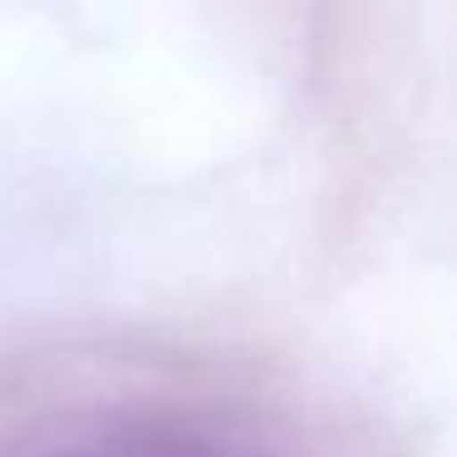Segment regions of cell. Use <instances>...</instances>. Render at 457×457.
<instances>
[{
	"mask_svg": "<svg viewBox=\"0 0 457 457\" xmlns=\"http://www.w3.org/2000/svg\"><path fill=\"white\" fill-rule=\"evenodd\" d=\"M0 457H270L246 437L217 433L178 413L89 408L54 413L0 443Z\"/></svg>",
	"mask_w": 457,
	"mask_h": 457,
	"instance_id": "1",
	"label": "cell"
}]
</instances>
